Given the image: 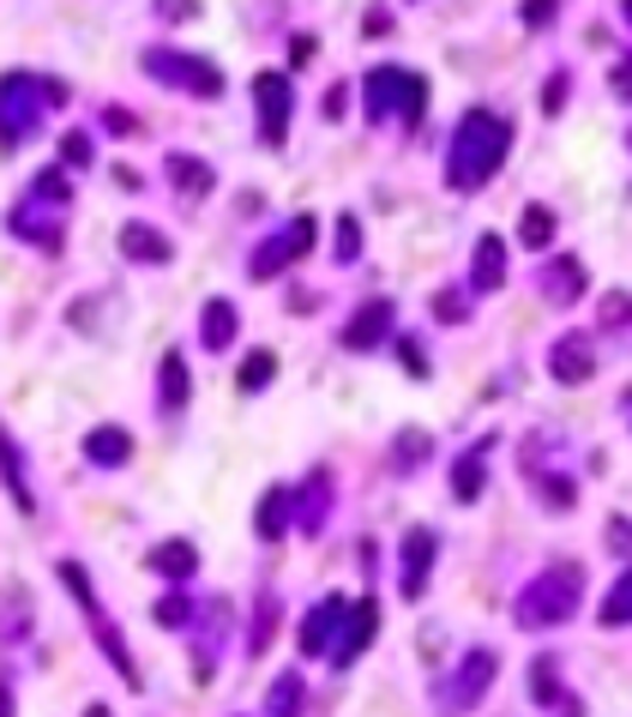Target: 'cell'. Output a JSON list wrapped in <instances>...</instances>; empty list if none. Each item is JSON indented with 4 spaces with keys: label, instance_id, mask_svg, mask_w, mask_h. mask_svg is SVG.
Wrapping results in <instances>:
<instances>
[{
    "label": "cell",
    "instance_id": "18",
    "mask_svg": "<svg viewBox=\"0 0 632 717\" xmlns=\"http://www.w3.org/2000/svg\"><path fill=\"white\" fill-rule=\"evenodd\" d=\"M229 338H236V307L211 302V307H205V344H211V350H224Z\"/></svg>",
    "mask_w": 632,
    "mask_h": 717
},
{
    "label": "cell",
    "instance_id": "21",
    "mask_svg": "<svg viewBox=\"0 0 632 717\" xmlns=\"http://www.w3.org/2000/svg\"><path fill=\"white\" fill-rule=\"evenodd\" d=\"M602 621H609V627H621V621H632V573H626V579H614L609 604H602Z\"/></svg>",
    "mask_w": 632,
    "mask_h": 717
},
{
    "label": "cell",
    "instance_id": "3",
    "mask_svg": "<svg viewBox=\"0 0 632 717\" xmlns=\"http://www.w3.org/2000/svg\"><path fill=\"white\" fill-rule=\"evenodd\" d=\"M368 109H373V121H380L385 109H404V121H422L428 85H422L410 67H380V73H368Z\"/></svg>",
    "mask_w": 632,
    "mask_h": 717
},
{
    "label": "cell",
    "instance_id": "36",
    "mask_svg": "<svg viewBox=\"0 0 632 717\" xmlns=\"http://www.w3.org/2000/svg\"><path fill=\"white\" fill-rule=\"evenodd\" d=\"M440 319H464V302L458 296H440Z\"/></svg>",
    "mask_w": 632,
    "mask_h": 717
},
{
    "label": "cell",
    "instance_id": "26",
    "mask_svg": "<svg viewBox=\"0 0 632 717\" xmlns=\"http://www.w3.org/2000/svg\"><path fill=\"white\" fill-rule=\"evenodd\" d=\"M626 319H632V296H621V290L602 296V326H626Z\"/></svg>",
    "mask_w": 632,
    "mask_h": 717
},
{
    "label": "cell",
    "instance_id": "31",
    "mask_svg": "<svg viewBox=\"0 0 632 717\" xmlns=\"http://www.w3.org/2000/svg\"><path fill=\"white\" fill-rule=\"evenodd\" d=\"M385 31H392V19H385V7H373L368 12V36H385Z\"/></svg>",
    "mask_w": 632,
    "mask_h": 717
},
{
    "label": "cell",
    "instance_id": "22",
    "mask_svg": "<svg viewBox=\"0 0 632 717\" xmlns=\"http://www.w3.org/2000/svg\"><path fill=\"white\" fill-rule=\"evenodd\" d=\"M151 567L157 573H193V548L187 543H163L157 555H151Z\"/></svg>",
    "mask_w": 632,
    "mask_h": 717
},
{
    "label": "cell",
    "instance_id": "34",
    "mask_svg": "<svg viewBox=\"0 0 632 717\" xmlns=\"http://www.w3.org/2000/svg\"><path fill=\"white\" fill-rule=\"evenodd\" d=\"M163 12H170V19H181V12H199V0H157Z\"/></svg>",
    "mask_w": 632,
    "mask_h": 717
},
{
    "label": "cell",
    "instance_id": "8",
    "mask_svg": "<svg viewBox=\"0 0 632 717\" xmlns=\"http://www.w3.org/2000/svg\"><path fill=\"white\" fill-rule=\"evenodd\" d=\"M488 682H494V651H476V658L458 670V682L446 687V706H451V711H458V706H470V699L482 694Z\"/></svg>",
    "mask_w": 632,
    "mask_h": 717
},
{
    "label": "cell",
    "instance_id": "24",
    "mask_svg": "<svg viewBox=\"0 0 632 717\" xmlns=\"http://www.w3.org/2000/svg\"><path fill=\"white\" fill-rule=\"evenodd\" d=\"M170 170H175V182H181V187H199V194H205V187H211V175H205V163H193V157H175Z\"/></svg>",
    "mask_w": 632,
    "mask_h": 717
},
{
    "label": "cell",
    "instance_id": "1",
    "mask_svg": "<svg viewBox=\"0 0 632 717\" xmlns=\"http://www.w3.org/2000/svg\"><path fill=\"white\" fill-rule=\"evenodd\" d=\"M506 151H512V127L500 121V115H488V109L464 115L458 139H451V157H446L451 187H482L488 175L506 163Z\"/></svg>",
    "mask_w": 632,
    "mask_h": 717
},
{
    "label": "cell",
    "instance_id": "7",
    "mask_svg": "<svg viewBox=\"0 0 632 717\" xmlns=\"http://www.w3.org/2000/svg\"><path fill=\"white\" fill-rule=\"evenodd\" d=\"M253 97H260V115H265V139L277 145L283 127H290V85H283V73H260V79H253Z\"/></svg>",
    "mask_w": 632,
    "mask_h": 717
},
{
    "label": "cell",
    "instance_id": "9",
    "mask_svg": "<svg viewBox=\"0 0 632 717\" xmlns=\"http://www.w3.org/2000/svg\"><path fill=\"white\" fill-rule=\"evenodd\" d=\"M428 567H434V531H410L404 536V597H422Z\"/></svg>",
    "mask_w": 632,
    "mask_h": 717
},
{
    "label": "cell",
    "instance_id": "38",
    "mask_svg": "<svg viewBox=\"0 0 632 717\" xmlns=\"http://www.w3.org/2000/svg\"><path fill=\"white\" fill-rule=\"evenodd\" d=\"M0 717H7V694H0Z\"/></svg>",
    "mask_w": 632,
    "mask_h": 717
},
{
    "label": "cell",
    "instance_id": "2",
    "mask_svg": "<svg viewBox=\"0 0 632 717\" xmlns=\"http://www.w3.org/2000/svg\"><path fill=\"white\" fill-rule=\"evenodd\" d=\"M578 591H585V573L578 567H548L542 579H531L519 591V627H554L566 621L578 604Z\"/></svg>",
    "mask_w": 632,
    "mask_h": 717
},
{
    "label": "cell",
    "instance_id": "6",
    "mask_svg": "<svg viewBox=\"0 0 632 717\" xmlns=\"http://www.w3.org/2000/svg\"><path fill=\"white\" fill-rule=\"evenodd\" d=\"M307 241H314V224H307V217H295V224H290V236L265 241V248L253 253V278H271V272H283V260H295V253H307Z\"/></svg>",
    "mask_w": 632,
    "mask_h": 717
},
{
    "label": "cell",
    "instance_id": "23",
    "mask_svg": "<svg viewBox=\"0 0 632 717\" xmlns=\"http://www.w3.org/2000/svg\"><path fill=\"white\" fill-rule=\"evenodd\" d=\"M283 507H290V495L271 489V495H265V507H260V536H277V531H283Z\"/></svg>",
    "mask_w": 632,
    "mask_h": 717
},
{
    "label": "cell",
    "instance_id": "10",
    "mask_svg": "<svg viewBox=\"0 0 632 717\" xmlns=\"http://www.w3.org/2000/svg\"><path fill=\"white\" fill-rule=\"evenodd\" d=\"M542 296L548 302H578L585 296V265L578 260H554V265H542Z\"/></svg>",
    "mask_w": 632,
    "mask_h": 717
},
{
    "label": "cell",
    "instance_id": "25",
    "mask_svg": "<svg viewBox=\"0 0 632 717\" xmlns=\"http://www.w3.org/2000/svg\"><path fill=\"white\" fill-rule=\"evenodd\" d=\"M271 380V350H253L248 368H241V387H265Z\"/></svg>",
    "mask_w": 632,
    "mask_h": 717
},
{
    "label": "cell",
    "instance_id": "27",
    "mask_svg": "<svg viewBox=\"0 0 632 717\" xmlns=\"http://www.w3.org/2000/svg\"><path fill=\"white\" fill-rule=\"evenodd\" d=\"M422 446H428V441H422V434H404V441H397V465H416V453H422Z\"/></svg>",
    "mask_w": 632,
    "mask_h": 717
},
{
    "label": "cell",
    "instance_id": "5",
    "mask_svg": "<svg viewBox=\"0 0 632 717\" xmlns=\"http://www.w3.org/2000/svg\"><path fill=\"white\" fill-rule=\"evenodd\" d=\"M548 368H554V380H560V387H578V380L597 374L585 332H566V338H554V362H548Z\"/></svg>",
    "mask_w": 632,
    "mask_h": 717
},
{
    "label": "cell",
    "instance_id": "13",
    "mask_svg": "<svg viewBox=\"0 0 632 717\" xmlns=\"http://www.w3.org/2000/svg\"><path fill=\"white\" fill-rule=\"evenodd\" d=\"M344 609H350V604H338V597H331V604H319L314 615H307V627H302V645L307 651H326V639H331V627L344 621Z\"/></svg>",
    "mask_w": 632,
    "mask_h": 717
},
{
    "label": "cell",
    "instance_id": "29",
    "mask_svg": "<svg viewBox=\"0 0 632 717\" xmlns=\"http://www.w3.org/2000/svg\"><path fill=\"white\" fill-rule=\"evenodd\" d=\"M614 97H626V102H632V55L621 61V67H614Z\"/></svg>",
    "mask_w": 632,
    "mask_h": 717
},
{
    "label": "cell",
    "instance_id": "14",
    "mask_svg": "<svg viewBox=\"0 0 632 717\" xmlns=\"http://www.w3.org/2000/svg\"><path fill=\"white\" fill-rule=\"evenodd\" d=\"M368 633H373V604H356V609H350V633L338 639V651H331V658H338V663L361 658V645H368Z\"/></svg>",
    "mask_w": 632,
    "mask_h": 717
},
{
    "label": "cell",
    "instance_id": "28",
    "mask_svg": "<svg viewBox=\"0 0 632 717\" xmlns=\"http://www.w3.org/2000/svg\"><path fill=\"white\" fill-rule=\"evenodd\" d=\"M609 543H614V548H621V555L632 561V524H626V519H614V524H609Z\"/></svg>",
    "mask_w": 632,
    "mask_h": 717
},
{
    "label": "cell",
    "instance_id": "17",
    "mask_svg": "<svg viewBox=\"0 0 632 717\" xmlns=\"http://www.w3.org/2000/svg\"><path fill=\"white\" fill-rule=\"evenodd\" d=\"M451 495H458V501H476V495H482V453H464L458 458V470H451Z\"/></svg>",
    "mask_w": 632,
    "mask_h": 717
},
{
    "label": "cell",
    "instance_id": "12",
    "mask_svg": "<svg viewBox=\"0 0 632 717\" xmlns=\"http://www.w3.org/2000/svg\"><path fill=\"white\" fill-rule=\"evenodd\" d=\"M476 290H500L506 284V241L500 236H482L476 241V272H470Z\"/></svg>",
    "mask_w": 632,
    "mask_h": 717
},
{
    "label": "cell",
    "instance_id": "30",
    "mask_svg": "<svg viewBox=\"0 0 632 717\" xmlns=\"http://www.w3.org/2000/svg\"><path fill=\"white\" fill-rule=\"evenodd\" d=\"M524 19H531V24H548V19H554V0H524Z\"/></svg>",
    "mask_w": 632,
    "mask_h": 717
},
{
    "label": "cell",
    "instance_id": "37",
    "mask_svg": "<svg viewBox=\"0 0 632 717\" xmlns=\"http://www.w3.org/2000/svg\"><path fill=\"white\" fill-rule=\"evenodd\" d=\"M621 12H626V19H632V0H621Z\"/></svg>",
    "mask_w": 632,
    "mask_h": 717
},
{
    "label": "cell",
    "instance_id": "19",
    "mask_svg": "<svg viewBox=\"0 0 632 717\" xmlns=\"http://www.w3.org/2000/svg\"><path fill=\"white\" fill-rule=\"evenodd\" d=\"M519 236H524V248H548V241H554V211H548V205H531V211H524Z\"/></svg>",
    "mask_w": 632,
    "mask_h": 717
},
{
    "label": "cell",
    "instance_id": "20",
    "mask_svg": "<svg viewBox=\"0 0 632 717\" xmlns=\"http://www.w3.org/2000/svg\"><path fill=\"white\" fill-rule=\"evenodd\" d=\"M163 404L170 410L187 404V362L181 356H163Z\"/></svg>",
    "mask_w": 632,
    "mask_h": 717
},
{
    "label": "cell",
    "instance_id": "11",
    "mask_svg": "<svg viewBox=\"0 0 632 717\" xmlns=\"http://www.w3.org/2000/svg\"><path fill=\"white\" fill-rule=\"evenodd\" d=\"M385 332H392V307H385V302H368V307L350 319V326H344V344H350V350H368V344L385 338Z\"/></svg>",
    "mask_w": 632,
    "mask_h": 717
},
{
    "label": "cell",
    "instance_id": "15",
    "mask_svg": "<svg viewBox=\"0 0 632 717\" xmlns=\"http://www.w3.org/2000/svg\"><path fill=\"white\" fill-rule=\"evenodd\" d=\"M85 453L97 458V465H127V453H133V441H127L121 428H97V434H90V441H85Z\"/></svg>",
    "mask_w": 632,
    "mask_h": 717
},
{
    "label": "cell",
    "instance_id": "35",
    "mask_svg": "<svg viewBox=\"0 0 632 717\" xmlns=\"http://www.w3.org/2000/svg\"><path fill=\"white\" fill-rule=\"evenodd\" d=\"M560 97H566V73H554V85H548V97H542V102H548V109H560Z\"/></svg>",
    "mask_w": 632,
    "mask_h": 717
},
{
    "label": "cell",
    "instance_id": "32",
    "mask_svg": "<svg viewBox=\"0 0 632 717\" xmlns=\"http://www.w3.org/2000/svg\"><path fill=\"white\" fill-rule=\"evenodd\" d=\"M356 241H361V236H356V224H344V229H338V253H344V260L356 253Z\"/></svg>",
    "mask_w": 632,
    "mask_h": 717
},
{
    "label": "cell",
    "instance_id": "33",
    "mask_svg": "<svg viewBox=\"0 0 632 717\" xmlns=\"http://www.w3.org/2000/svg\"><path fill=\"white\" fill-rule=\"evenodd\" d=\"M67 157H73V163H85V157H90V139H85V133H73V139H67Z\"/></svg>",
    "mask_w": 632,
    "mask_h": 717
},
{
    "label": "cell",
    "instance_id": "4",
    "mask_svg": "<svg viewBox=\"0 0 632 717\" xmlns=\"http://www.w3.org/2000/svg\"><path fill=\"white\" fill-rule=\"evenodd\" d=\"M145 67L157 73V79H170V85H187V91H199V97H217V91H224V79H217V67H211V61L175 55V48H151V55H145Z\"/></svg>",
    "mask_w": 632,
    "mask_h": 717
},
{
    "label": "cell",
    "instance_id": "16",
    "mask_svg": "<svg viewBox=\"0 0 632 717\" xmlns=\"http://www.w3.org/2000/svg\"><path fill=\"white\" fill-rule=\"evenodd\" d=\"M121 248L133 253V260H170V241H163L157 229H139V224L121 229Z\"/></svg>",
    "mask_w": 632,
    "mask_h": 717
},
{
    "label": "cell",
    "instance_id": "39",
    "mask_svg": "<svg viewBox=\"0 0 632 717\" xmlns=\"http://www.w3.org/2000/svg\"><path fill=\"white\" fill-rule=\"evenodd\" d=\"M85 717H109V711H85Z\"/></svg>",
    "mask_w": 632,
    "mask_h": 717
}]
</instances>
